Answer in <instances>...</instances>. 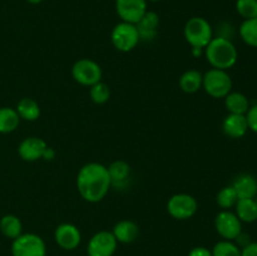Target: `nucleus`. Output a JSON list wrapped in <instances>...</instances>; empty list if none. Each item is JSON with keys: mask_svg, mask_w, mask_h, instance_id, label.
Returning <instances> with one entry per match:
<instances>
[{"mask_svg": "<svg viewBox=\"0 0 257 256\" xmlns=\"http://www.w3.org/2000/svg\"><path fill=\"white\" fill-rule=\"evenodd\" d=\"M112 182L107 167L102 163L89 162L77 175V188L80 197L90 203H97L107 196Z\"/></svg>", "mask_w": 257, "mask_h": 256, "instance_id": "nucleus-1", "label": "nucleus"}, {"mask_svg": "<svg viewBox=\"0 0 257 256\" xmlns=\"http://www.w3.org/2000/svg\"><path fill=\"white\" fill-rule=\"evenodd\" d=\"M203 53L211 67L216 69L228 70L237 63V49L228 38L213 37Z\"/></svg>", "mask_w": 257, "mask_h": 256, "instance_id": "nucleus-2", "label": "nucleus"}, {"mask_svg": "<svg viewBox=\"0 0 257 256\" xmlns=\"http://www.w3.org/2000/svg\"><path fill=\"white\" fill-rule=\"evenodd\" d=\"M183 35L192 48L205 49L213 38V30L208 20L202 17H192L186 22Z\"/></svg>", "mask_w": 257, "mask_h": 256, "instance_id": "nucleus-3", "label": "nucleus"}, {"mask_svg": "<svg viewBox=\"0 0 257 256\" xmlns=\"http://www.w3.org/2000/svg\"><path fill=\"white\" fill-rule=\"evenodd\" d=\"M232 78L227 70L211 68L203 74L202 88L210 97L216 99H223L230 92H232Z\"/></svg>", "mask_w": 257, "mask_h": 256, "instance_id": "nucleus-4", "label": "nucleus"}, {"mask_svg": "<svg viewBox=\"0 0 257 256\" xmlns=\"http://www.w3.org/2000/svg\"><path fill=\"white\" fill-rule=\"evenodd\" d=\"M110 40H112L113 47L122 53L131 52L141 42L136 24L125 22H120L114 25L110 33Z\"/></svg>", "mask_w": 257, "mask_h": 256, "instance_id": "nucleus-5", "label": "nucleus"}, {"mask_svg": "<svg viewBox=\"0 0 257 256\" xmlns=\"http://www.w3.org/2000/svg\"><path fill=\"white\" fill-rule=\"evenodd\" d=\"M13 256H47V245L39 235L22 233L12 242Z\"/></svg>", "mask_w": 257, "mask_h": 256, "instance_id": "nucleus-6", "label": "nucleus"}, {"mask_svg": "<svg viewBox=\"0 0 257 256\" xmlns=\"http://www.w3.org/2000/svg\"><path fill=\"white\" fill-rule=\"evenodd\" d=\"M198 210V202L192 195L176 193L167 202V212L175 220L183 221L193 217Z\"/></svg>", "mask_w": 257, "mask_h": 256, "instance_id": "nucleus-7", "label": "nucleus"}, {"mask_svg": "<svg viewBox=\"0 0 257 256\" xmlns=\"http://www.w3.org/2000/svg\"><path fill=\"white\" fill-rule=\"evenodd\" d=\"M102 75L103 72L100 65L89 58L78 59L72 67L73 79L84 87H92L95 83L100 82Z\"/></svg>", "mask_w": 257, "mask_h": 256, "instance_id": "nucleus-8", "label": "nucleus"}, {"mask_svg": "<svg viewBox=\"0 0 257 256\" xmlns=\"http://www.w3.org/2000/svg\"><path fill=\"white\" fill-rule=\"evenodd\" d=\"M215 228L223 240L235 241V238L242 232V222L230 210H222L215 217Z\"/></svg>", "mask_w": 257, "mask_h": 256, "instance_id": "nucleus-9", "label": "nucleus"}, {"mask_svg": "<svg viewBox=\"0 0 257 256\" xmlns=\"http://www.w3.org/2000/svg\"><path fill=\"white\" fill-rule=\"evenodd\" d=\"M118 242L112 231H98L89 238L87 245L88 256H113Z\"/></svg>", "mask_w": 257, "mask_h": 256, "instance_id": "nucleus-10", "label": "nucleus"}, {"mask_svg": "<svg viewBox=\"0 0 257 256\" xmlns=\"http://www.w3.org/2000/svg\"><path fill=\"white\" fill-rule=\"evenodd\" d=\"M147 10V0H115V12L122 22L137 24Z\"/></svg>", "mask_w": 257, "mask_h": 256, "instance_id": "nucleus-11", "label": "nucleus"}, {"mask_svg": "<svg viewBox=\"0 0 257 256\" xmlns=\"http://www.w3.org/2000/svg\"><path fill=\"white\" fill-rule=\"evenodd\" d=\"M55 243L65 251H73L82 242V233L75 225L69 222L60 223L54 231Z\"/></svg>", "mask_w": 257, "mask_h": 256, "instance_id": "nucleus-12", "label": "nucleus"}, {"mask_svg": "<svg viewBox=\"0 0 257 256\" xmlns=\"http://www.w3.org/2000/svg\"><path fill=\"white\" fill-rule=\"evenodd\" d=\"M48 147L47 142L39 137H27L20 142L18 147V155L25 162H35L42 160L43 153Z\"/></svg>", "mask_w": 257, "mask_h": 256, "instance_id": "nucleus-13", "label": "nucleus"}, {"mask_svg": "<svg viewBox=\"0 0 257 256\" xmlns=\"http://www.w3.org/2000/svg\"><path fill=\"white\" fill-rule=\"evenodd\" d=\"M158 25H160V17L156 12L147 10L146 14L141 18L140 22L136 24V28L140 34V39L143 42H151L157 37Z\"/></svg>", "mask_w": 257, "mask_h": 256, "instance_id": "nucleus-14", "label": "nucleus"}, {"mask_svg": "<svg viewBox=\"0 0 257 256\" xmlns=\"http://www.w3.org/2000/svg\"><path fill=\"white\" fill-rule=\"evenodd\" d=\"M222 131L227 137L238 140L247 133L248 124L245 114H231L228 113L222 122Z\"/></svg>", "mask_w": 257, "mask_h": 256, "instance_id": "nucleus-15", "label": "nucleus"}, {"mask_svg": "<svg viewBox=\"0 0 257 256\" xmlns=\"http://www.w3.org/2000/svg\"><path fill=\"white\" fill-rule=\"evenodd\" d=\"M112 233L118 243H133L140 236V227L132 220H120L113 226Z\"/></svg>", "mask_w": 257, "mask_h": 256, "instance_id": "nucleus-16", "label": "nucleus"}, {"mask_svg": "<svg viewBox=\"0 0 257 256\" xmlns=\"http://www.w3.org/2000/svg\"><path fill=\"white\" fill-rule=\"evenodd\" d=\"M231 186L236 191L238 198L257 197V180L252 175L243 173V175L237 176Z\"/></svg>", "mask_w": 257, "mask_h": 256, "instance_id": "nucleus-17", "label": "nucleus"}, {"mask_svg": "<svg viewBox=\"0 0 257 256\" xmlns=\"http://www.w3.org/2000/svg\"><path fill=\"white\" fill-rule=\"evenodd\" d=\"M235 213L241 222L252 223L257 221L256 198H238L235 205Z\"/></svg>", "mask_w": 257, "mask_h": 256, "instance_id": "nucleus-18", "label": "nucleus"}, {"mask_svg": "<svg viewBox=\"0 0 257 256\" xmlns=\"http://www.w3.org/2000/svg\"><path fill=\"white\" fill-rule=\"evenodd\" d=\"M107 170L108 173H109L112 186L122 187V186L127 185L128 178L131 176V166L128 165V162L122 160H117L110 163L107 167Z\"/></svg>", "mask_w": 257, "mask_h": 256, "instance_id": "nucleus-19", "label": "nucleus"}, {"mask_svg": "<svg viewBox=\"0 0 257 256\" xmlns=\"http://www.w3.org/2000/svg\"><path fill=\"white\" fill-rule=\"evenodd\" d=\"M203 74L196 69H188L178 79L181 90L187 94H193L202 88Z\"/></svg>", "mask_w": 257, "mask_h": 256, "instance_id": "nucleus-20", "label": "nucleus"}, {"mask_svg": "<svg viewBox=\"0 0 257 256\" xmlns=\"http://www.w3.org/2000/svg\"><path fill=\"white\" fill-rule=\"evenodd\" d=\"M223 99L226 109L231 114H246L250 108L248 98L241 92H230Z\"/></svg>", "mask_w": 257, "mask_h": 256, "instance_id": "nucleus-21", "label": "nucleus"}, {"mask_svg": "<svg viewBox=\"0 0 257 256\" xmlns=\"http://www.w3.org/2000/svg\"><path fill=\"white\" fill-rule=\"evenodd\" d=\"M0 232L7 238L14 240L23 233V223L15 215H4L0 218Z\"/></svg>", "mask_w": 257, "mask_h": 256, "instance_id": "nucleus-22", "label": "nucleus"}, {"mask_svg": "<svg viewBox=\"0 0 257 256\" xmlns=\"http://www.w3.org/2000/svg\"><path fill=\"white\" fill-rule=\"evenodd\" d=\"M15 110L19 114L20 119L28 120V122H34L40 117V107L37 100L33 98H22L18 102Z\"/></svg>", "mask_w": 257, "mask_h": 256, "instance_id": "nucleus-23", "label": "nucleus"}, {"mask_svg": "<svg viewBox=\"0 0 257 256\" xmlns=\"http://www.w3.org/2000/svg\"><path fill=\"white\" fill-rule=\"evenodd\" d=\"M20 123V117L15 108L2 107L0 108V133L14 132Z\"/></svg>", "mask_w": 257, "mask_h": 256, "instance_id": "nucleus-24", "label": "nucleus"}, {"mask_svg": "<svg viewBox=\"0 0 257 256\" xmlns=\"http://www.w3.org/2000/svg\"><path fill=\"white\" fill-rule=\"evenodd\" d=\"M238 34L245 44L257 48V18L243 20L238 28Z\"/></svg>", "mask_w": 257, "mask_h": 256, "instance_id": "nucleus-25", "label": "nucleus"}, {"mask_svg": "<svg viewBox=\"0 0 257 256\" xmlns=\"http://www.w3.org/2000/svg\"><path fill=\"white\" fill-rule=\"evenodd\" d=\"M237 200L238 197L232 186L222 187L217 192V196H216V202H217L218 207H221L222 210H230V208L235 207Z\"/></svg>", "mask_w": 257, "mask_h": 256, "instance_id": "nucleus-26", "label": "nucleus"}, {"mask_svg": "<svg viewBox=\"0 0 257 256\" xmlns=\"http://www.w3.org/2000/svg\"><path fill=\"white\" fill-rule=\"evenodd\" d=\"M212 256H241V248L235 243V241L221 240L215 243L211 250Z\"/></svg>", "mask_w": 257, "mask_h": 256, "instance_id": "nucleus-27", "label": "nucleus"}, {"mask_svg": "<svg viewBox=\"0 0 257 256\" xmlns=\"http://www.w3.org/2000/svg\"><path fill=\"white\" fill-rule=\"evenodd\" d=\"M89 95L93 103H95V104H104V103L109 100L110 89L108 84H105L104 82L100 80V82L95 83L92 87H89Z\"/></svg>", "mask_w": 257, "mask_h": 256, "instance_id": "nucleus-28", "label": "nucleus"}, {"mask_svg": "<svg viewBox=\"0 0 257 256\" xmlns=\"http://www.w3.org/2000/svg\"><path fill=\"white\" fill-rule=\"evenodd\" d=\"M236 10L243 20L257 18V0H236Z\"/></svg>", "mask_w": 257, "mask_h": 256, "instance_id": "nucleus-29", "label": "nucleus"}, {"mask_svg": "<svg viewBox=\"0 0 257 256\" xmlns=\"http://www.w3.org/2000/svg\"><path fill=\"white\" fill-rule=\"evenodd\" d=\"M246 119H247L248 130L257 133V103L253 105H250L247 113H246Z\"/></svg>", "mask_w": 257, "mask_h": 256, "instance_id": "nucleus-30", "label": "nucleus"}, {"mask_svg": "<svg viewBox=\"0 0 257 256\" xmlns=\"http://www.w3.org/2000/svg\"><path fill=\"white\" fill-rule=\"evenodd\" d=\"M241 256H257V242L251 241L241 248Z\"/></svg>", "mask_w": 257, "mask_h": 256, "instance_id": "nucleus-31", "label": "nucleus"}, {"mask_svg": "<svg viewBox=\"0 0 257 256\" xmlns=\"http://www.w3.org/2000/svg\"><path fill=\"white\" fill-rule=\"evenodd\" d=\"M187 256H212V252L205 246H196V247L191 248Z\"/></svg>", "mask_w": 257, "mask_h": 256, "instance_id": "nucleus-32", "label": "nucleus"}, {"mask_svg": "<svg viewBox=\"0 0 257 256\" xmlns=\"http://www.w3.org/2000/svg\"><path fill=\"white\" fill-rule=\"evenodd\" d=\"M55 158V151L53 150L52 147H47L45 148L44 153H43V157L42 160H45V161H52Z\"/></svg>", "mask_w": 257, "mask_h": 256, "instance_id": "nucleus-33", "label": "nucleus"}, {"mask_svg": "<svg viewBox=\"0 0 257 256\" xmlns=\"http://www.w3.org/2000/svg\"><path fill=\"white\" fill-rule=\"evenodd\" d=\"M28 3H30V4H40V3L43 2V0H27Z\"/></svg>", "mask_w": 257, "mask_h": 256, "instance_id": "nucleus-34", "label": "nucleus"}, {"mask_svg": "<svg viewBox=\"0 0 257 256\" xmlns=\"http://www.w3.org/2000/svg\"><path fill=\"white\" fill-rule=\"evenodd\" d=\"M148 2H153V3H156V2H161V0H147V3Z\"/></svg>", "mask_w": 257, "mask_h": 256, "instance_id": "nucleus-35", "label": "nucleus"}, {"mask_svg": "<svg viewBox=\"0 0 257 256\" xmlns=\"http://www.w3.org/2000/svg\"><path fill=\"white\" fill-rule=\"evenodd\" d=\"M256 200H257V197H256Z\"/></svg>", "mask_w": 257, "mask_h": 256, "instance_id": "nucleus-36", "label": "nucleus"}]
</instances>
